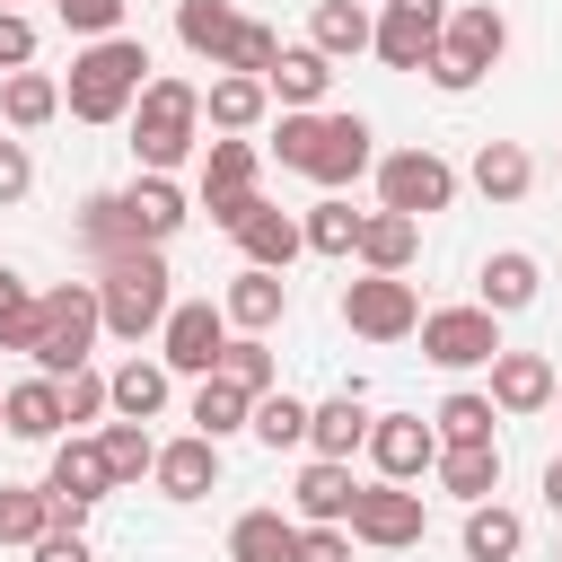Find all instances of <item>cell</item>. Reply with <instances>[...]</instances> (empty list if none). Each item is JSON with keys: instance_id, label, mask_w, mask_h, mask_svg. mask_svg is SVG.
<instances>
[{"instance_id": "cell-25", "label": "cell", "mask_w": 562, "mask_h": 562, "mask_svg": "<svg viewBox=\"0 0 562 562\" xmlns=\"http://www.w3.org/2000/svg\"><path fill=\"white\" fill-rule=\"evenodd\" d=\"M263 114H272V97H263V79H246V70H220V79L202 88V123H211L220 140H246Z\"/></svg>"}, {"instance_id": "cell-35", "label": "cell", "mask_w": 562, "mask_h": 562, "mask_svg": "<svg viewBox=\"0 0 562 562\" xmlns=\"http://www.w3.org/2000/svg\"><path fill=\"white\" fill-rule=\"evenodd\" d=\"M492 395L483 386H457V395H439V413H430V430H439V448H492Z\"/></svg>"}, {"instance_id": "cell-7", "label": "cell", "mask_w": 562, "mask_h": 562, "mask_svg": "<svg viewBox=\"0 0 562 562\" xmlns=\"http://www.w3.org/2000/svg\"><path fill=\"white\" fill-rule=\"evenodd\" d=\"M413 334H422V360L448 369V378H457V369H492V351H509L492 307H422Z\"/></svg>"}, {"instance_id": "cell-54", "label": "cell", "mask_w": 562, "mask_h": 562, "mask_svg": "<svg viewBox=\"0 0 562 562\" xmlns=\"http://www.w3.org/2000/svg\"><path fill=\"white\" fill-rule=\"evenodd\" d=\"M0 9H18V0H0Z\"/></svg>"}, {"instance_id": "cell-16", "label": "cell", "mask_w": 562, "mask_h": 562, "mask_svg": "<svg viewBox=\"0 0 562 562\" xmlns=\"http://www.w3.org/2000/svg\"><path fill=\"white\" fill-rule=\"evenodd\" d=\"M44 492H53V509H61L70 527H79V518H88V509H97V501L114 492V474H105V448L70 430V439L53 448V474H44Z\"/></svg>"}, {"instance_id": "cell-11", "label": "cell", "mask_w": 562, "mask_h": 562, "mask_svg": "<svg viewBox=\"0 0 562 562\" xmlns=\"http://www.w3.org/2000/svg\"><path fill=\"white\" fill-rule=\"evenodd\" d=\"M220 351H228V316H220V299H176L167 325H158V360H167V378H211Z\"/></svg>"}, {"instance_id": "cell-44", "label": "cell", "mask_w": 562, "mask_h": 562, "mask_svg": "<svg viewBox=\"0 0 562 562\" xmlns=\"http://www.w3.org/2000/svg\"><path fill=\"white\" fill-rule=\"evenodd\" d=\"M61 386V422H105V369H70Z\"/></svg>"}, {"instance_id": "cell-28", "label": "cell", "mask_w": 562, "mask_h": 562, "mask_svg": "<svg viewBox=\"0 0 562 562\" xmlns=\"http://www.w3.org/2000/svg\"><path fill=\"white\" fill-rule=\"evenodd\" d=\"M0 430H9V439H61V430H70V422H61V386H53V378L0 386Z\"/></svg>"}, {"instance_id": "cell-51", "label": "cell", "mask_w": 562, "mask_h": 562, "mask_svg": "<svg viewBox=\"0 0 562 562\" xmlns=\"http://www.w3.org/2000/svg\"><path fill=\"white\" fill-rule=\"evenodd\" d=\"M9 299H26V281H18V263H0V307H9Z\"/></svg>"}, {"instance_id": "cell-5", "label": "cell", "mask_w": 562, "mask_h": 562, "mask_svg": "<svg viewBox=\"0 0 562 562\" xmlns=\"http://www.w3.org/2000/svg\"><path fill=\"white\" fill-rule=\"evenodd\" d=\"M501 53H509V18H501L492 0H465V9H448L439 53H430L422 70H430V88H439V97H465L483 70H501Z\"/></svg>"}, {"instance_id": "cell-14", "label": "cell", "mask_w": 562, "mask_h": 562, "mask_svg": "<svg viewBox=\"0 0 562 562\" xmlns=\"http://www.w3.org/2000/svg\"><path fill=\"white\" fill-rule=\"evenodd\" d=\"M369 465H378V483H422L439 465V430L422 413H378L369 422Z\"/></svg>"}, {"instance_id": "cell-45", "label": "cell", "mask_w": 562, "mask_h": 562, "mask_svg": "<svg viewBox=\"0 0 562 562\" xmlns=\"http://www.w3.org/2000/svg\"><path fill=\"white\" fill-rule=\"evenodd\" d=\"M53 18L70 26V35H123V0H53Z\"/></svg>"}, {"instance_id": "cell-42", "label": "cell", "mask_w": 562, "mask_h": 562, "mask_svg": "<svg viewBox=\"0 0 562 562\" xmlns=\"http://www.w3.org/2000/svg\"><path fill=\"white\" fill-rule=\"evenodd\" d=\"M97 448H105V474H114V483H140V474L158 465L149 422H105V430H97Z\"/></svg>"}, {"instance_id": "cell-30", "label": "cell", "mask_w": 562, "mask_h": 562, "mask_svg": "<svg viewBox=\"0 0 562 562\" xmlns=\"http://www.w3.org/2000/svg\"><path fill=\"white\" fill-rule=\"evenodd\" d=\"M413 255H422V220H404V211L360 220V272H413Z\"/></svg>"}, {"instance_id": "cell-34", "label": "cell", "mask_w": 562, "mask_h": 562, "mask_svg": "<svg viewBox=\"0 0 562 562\" xmlns=\"http://www.w3.org/2000/svg\"><path fill=\"white\" fill-rule=\"evenodd\" d=\"M228 562H299V518L246 509V518L228 527Z\"/></svg>"}, {"instance_id": "cell-43", "label": "cell", "mask_w": 562, "mask_h": 562, "mask_svg": "<svg viewBox=\"0 0 562 562\" xmlns=\"http://www.w3.org/2000/svg\"><path fill=\"white\" fill-rule=\"evenodd\" d=\"M272 61H281V35H272V26H263V18H246V26H237V44H228V61H220V70H246V79H263V70H272Z\"/></svg>"}, {"instance_id": "cell-21", "label": "cell", "mask_w": 562, "mask_h": 562, "mask_svg": "<svg viewBox=\"0 0 562 562\" xmlns=\"http://www.w3.org/2000/svg\"><path fill=\"white\" fill-rule=\"evenodd\" d=\"M220 316H228V334H272V325L290 316V281L263 272V263H246V272L220 290Z\"/></svg>"}, {"instance_id": "cell-15", "label": "cell", "mask_w": 562, "mask_h": 562, "mask_svg": "<svg viewBox=\"0 0 562 562\" xmlns=\"http://www.w3.org/2000/svg\"><path fill=\"white\" fill-rule=\"evenodd\" d=\"M114 202H123L132 246H158V255H167V237L193 220V202H184V184H176V176H132V184H114Z\"/></svg>"}, {"instance_id": "cell-19", "label": "cell", "mask_w": 562, "mask_h": 562, "mask_svg": "<svg viewBox=\"0 0 562 562\" xmlns=\"http://www.w3.org/2000/svg\"><path fill=\"white\" fill-rule=\"evenodd\" d=\"M492 413H509V422H527V413H544L553 404V360L544 351H492Z\"/></svg>"}, {"instance_id": "cell-29", "label": "cell", "mask_w": 562, "mask_h": 562, "mask_svg": "<svg viewBox=\"0 0 562 562\" xmlns=\"http://www.w3.org/2000/svg\"><path fill=\"white\" fill-rule=\"evenodd\" d=\"M474 193H483V202H527V193H536L527 140H483V149H474Z\"/></svg>"}, {"instance_id": "cell-20", "label": "cell", "mask_w": 562, "mask_h": 562, "mask_svg": "<svg viewBox=\"0 0 562 562\" xmlns=\"http://www.w3.org/2000/svg\"><path fill=\"white\" fill-rule=\"evenodd\" d=\"M369 395L360 386H342V395H325V404H307V448L316 457H334V465H351L360 448H369Z\"/></svg>"}, {"instance_id": "cell-3", "label": "cell", "mask_w": 562, "mask_h": 562, "mask_svg": "<svg viewBox=\"0 0 562 562\" xmlns=\"http://www.w3.org/2000/svg\"><path fill=\"white\" fill-rule=\"evenodd\" d=\"M123 123H132L140 176H176V167L202 149V88L176 79V70H149V88H140V105H132Z\"/></svg>"}, {"instance_id": "cell-17", "label": "cell", "mask_w": 562, "mask_h": 562, "mask_svg": "<svg viewBox=\"0 0 562 562\" xmlns=\"http://www.w3.org/2000/svg\"><path fill=\"white\" fill-rule=\"evenodd\" d=\"M149 483H158L167 501H211V492H220V439H202V430H184V439H158V465H149Z\"/></svg>"}, {"instance_id": "cell-38", "label": "cell", "mask_w": 562, "mask_h": 562, "mask_svg": "<svg viewBox=\"0 0 562 562\" xmlns=\"http://www.w3.org/2000/svg\"><path fill=\"white\" fill-rule=\"evenodd\" d=\"M211 378H228L237 395H272L281 386V360H272V342L263 334H228V351H220V369Z\"/></svg>"}, {"instance_id": "cell-47", "label": "cell", "mask_w": 562, "mask_h": 562, "mask_svg": "<svg viewBox=\"0 0 562 562\" xmlns=\"http://www.w3.org/2000/svg\"><path fill=\"white\" fill-rule=\"evenodd\" d=\"M0 70H35V18L0 9Z\"/></svg>"}, {"instance_id": "cell-27", "label": "cell", "mask_w": 562, "mask_h": 562, "mask_svg": "<svg viewBox=\"0 0 562 562\" xmlns=\"http://www.w3.org/2000/svg\"><path fill=\"white\" fill-rule=\"evenodd\" d=\"M237 26H246V9L237 0H176V44L193 53V61H228V44H237Z\"/></svg>"}, {"instance_id": "cell-46", "label": "cell", "mask_w": 562, "mask_h": 562, "mask_svg": "<svg viewBox=\"0 0 562 562\" xmlns=\"http://www.w3.org/2000/svg\"><path fill=\"white\" fill-rule=\"evenodd\" d=\"M35 334H44V307H35V290H26V299L0 307V351H35Z\"/></svg>"}, {"instance_id": "cell-55", "label": "cell", "mask_w": 562, "mask_h": 562, "mask_svg": "<svg viewBox=\"0 0 562 562\" xmlns=\"http://www.w3.org/2000/svg\"><path fill=\"white\" fill-rule=\"evenodd\" d=\"M553 562H562V553H553Z\"/></svg>"}, {"instance_id": "cell-41", "label": "cell", "mask_w": 562, "mask_h": 562, "mask_svg": "<svg viewBox=\"0 0 562 562\" xmlns=\"http://www.w3.org/2000/svg\"><path fill=\"white\" fill-rule=\"evenodd\" d=\"M246 413H255V395H237L228 378H193V430H202V439L246 430Z\"/></svg>"}, {"instance_id": "cell-24", "label": "cell", "mask_w": 562, "mask_h": 562, "mask_svg": "<svg viewBox=\"0 0 562 562\" xmlns=\"http://www.w3.org/2000/svg\"><path fill=\"white\" fill-rule=\"evenodd\" d=\"M290 501H299V527H342V518H351V501H360V483H351V465L307 457V465H299V483H290Z\"/></svg>"}, {"instance_id": "cell-52", "label": "cell", "mask_w": 562, "mask_h": 562, "mask_svg": "<svg viewBox=\"0 0 562 562\" xmlns=\"http://www.w3.org/2000/svg\"><path fill=\"white\" fill-rule=\"evenodd\" d=\"M544 501H553V518H562V457L544 465Z\"/></svg>"}, {"instance_id": "cell-32", "label": "cell", "mask_w": 562, "mask_h": 562, "mask_svg": "<svg viewBox=\"0 0 562 562\" xmlns=\"http://www.w3.org/2000/svg\"><path fill=\"white\" fill-rule=\"evenodd\" d=\"M369 26H378V18H369L360 0H316V9H307V44H316L325 61H351V53H369Z\"/></svg>"}, {"instance_id": "cell-23", "label": "cell", "mask_w": 562, "mask_h": 562, "mask_svg": "<svg viewBox=\"0 0 562 562\" xmlns=\"http://www.w3.org/2000/svg\"><path fill=\"white\" fill-rule=\"evenodd\" d=\"M167 395H176L167 360H140V351H132L123 369H105V413H114V422H158Z\"/></svg>"}, {"instance_id": "cell-39", "label": "cell", "mask_w": 562, "mask_h": 562, "mask_svg": "<svg viewBox=\"0 0 562 562\" xmlns=\"http://www.w3.org/2000/svg\"><path fill=\"white\" fill-rule=\"evenodd\" d=\"M44 527H61L44 483H0V544H35Z\"/></svg>"}, {"instance_id": "cell-48", "label": "cell", "mask_w": 562, "mask_h": 562, "mask_svg": "<svg viewBox=\"0 0 562 562\" xmlns=\"http://www.w3.org/2000/svg\"><path fill=\"white\" fill-rule=\"evenodd\" d=\"M26 193H35V158H26V140L9 132V140H0V211L26 202Z\"/></svg>"}, {"instance_id": "cell-18", "label": "cell", "mask_w": 562, "mask_h": 562, "mask_svg": "<svg viewBox=\"0 0 562 562\" xmlns=\"http://www.w3.org/2000/svg\"><path fill=\"white\" fill-rule=\"evenodd\" d=\"M536 290H544V263H536L527 246H492V255H483V272H474V307H492V316L536 307Z\"/></svg>"}, {"instance_id": "cell-50", "label": "cell", "mask_w": 562, "mask_h": 562, "mask_svg": "<svg viewBox=\"0 0 562 562\" xmlns=\"http://www.w3.org/2000/svg\"><path fill=\"white\" fill-rule=\"evenodd\" d=\"M299 562H351V527H299Z\"/></svg>"}, {"instance_id": "cell-37", "label": "cell", "mask_w": 562, "mask_h": 562, "mask_svg": "<svg viewBox=\"0 0 562 562\" xmlns=\"http://www.w3.org/2000/svg\"><path fill=\"white\" fill-rule=\"evenodd\" d=\"M360 220H369V211H351L342 193H325V202L299 220V237H307V255H334V263H351V255H360Z\"/></svg>"}, {"instance_id": "cell-40", "label": "cell", "mask_w": 562, "mask_h": 562, "mask_svg": "<svg viewBox=\"0 0 562 562\" xmlns=\"http://www.w3.org/2000/svg\"><path fill=\"white\" fill-rule=\"evenodd\" d=\"M246 430L281 457V448H307V404L290 395V386H272V395H255V413H246Z\"/></svg>"}, {"instance_id": "cell-10", "label": "cell", "mask_w": 562, "mask_h": 562, "mask_svg": "<svg viewBox=\"0 0 562 562\" xmlns=\"http://www.w3.org/2000/svg\"><path fill=\"white\" fill-rule=\"evenodd\" d=\"M342 325L360 342H404L422 325V290L404 272H360V281H342Z\"/></svg>"}, {"instance_id": "cell-36", "label": "cell", "mask_w": 562, "mask_h": 562, "mask_svg": "<svg viewBox=\"0 0 562 562\" xmlns=\"http://www.w3.org/2000/svg\"><path fill=\"white\" fill-rule=\"evenodd\" d=\"M518 544H527V518L518 509H501V501H474L465 509V562H518Z\"/></svg>"}, {"instance_id": "cell-1", "label": "cell", "mask_w": 562, "mask_h": 562, "mask_svg": "<svg viewBox=\"0 0 562 562\" xmlns=\"http://www.w3.org/2000/svg\"><path fill=\"white\" fill-rule=\"evenodd\" d=\"M378 132L360 123V114H334V105H316V114H281V132H272V158L290 167V176H307V184H325V193H342V184H360L369 167H378V149H369Z\"/></svg>"}, {"instance_id": "cell-49", "label": "cell", "mask_w": 562, "mask_h": 562, "mask_svg": "<svg viewBox=\"0 0 562 562\" xmlns=\"http://www.w3.org/2000/svg\"><path fill=\"white\" fill-rule=\"evenodd\" d=\"M26 553H35V562H97V553H88V536H79L70 518H61V527H44V536H35Z\"/></svg>"}, {"instance_id": "cell-33", "label": "cell", "mask_w": 562, "mask_h": 562, "mask_svg": "<svg viewBox=\"0 0 562 562\" xmlns=\"http://www.w3.org/2000/svg\"><path fill=\"white\" fill-rule=\"evenodd\" d=\"M53 114H61V79H44V70H9V79H0V123H9L18 140L44 132Z\"/></svg>"}, {"instance_id": "cell-6", "label": "cell", "mask_w": 562, "mask_h": 562, "mask_svg": "<svg viewBox=\"0 0 562 562\" xmlns=\"http://www.w3.org/2000/svg\"><path fill=\"white\" fill-rule=\"evenodd\" d=\"M35 307H44V334H35V378H70V369H88V342L105 334V316H97V281H53V290H35Z\"/></svg>"}, {"instance_id": "cell-53", "label": "cell", "mask_w": 562, "mask_h": 562, "mask_svg": "<svg viewBox=\"0 0 562 562\" xmlns=\"http://www.w3.org/2000/svg\"><path fill=\"white\" fill-rule=\"evenodd\" d=\"M553 404H562V378H553Z\"/></svg>"}, {"instance_id": "cell-12", "label": "cell", "mask_w": 562, "mask_h": 562, "mask_svg": "<svg viewBox=\"0 0 562 562\" xmlns=\"http://www.w3.org/2000/svg\"><path fill=\"white\" fill-rule=\"evenodd\" d=\"M255 176H263V149H255V140H211V149H202V211H211V228H237V220L263 202Z\"/></svg>"}, {"instance_id": "cell-9", "label": "cell", "mask_w": 562, "mask_h": 562, "mask_svg": "<svg viewBox=\"0 0 562 562\" xmlns=\"http://www.w3.org/2000/svg\"><path fill=\"white\" fill-rule=\"evenodd\" d=\"M457 202V167L439 149H386L378 158V211H404V220H430Z\"/></svg>"}, {"instance_id": "cell-31", "label": "cell", "mask_w": 562, "mask_h": 562, "mask_svg": "<svg viewBox=\"0 0 562 562\" xmlns=\"http://www.w3.org/2000/svg\"><path fill=\"white\" fill-rule=\"evenodd\" d=\"M430 483H439L448 501H465V509H474V501H492V492H501V439H492V448H439Z\"/></svg>"}, {"instance_id": "cell-4", "label": "cell", "mask_w": 562, "mask_h": 562, "mask_svg": "<svg viewBox=\"0 0 562 562\" xmlns=\"http://www.w3.org/2000/svg\"><path fill=\"white\" fill-rule=\"evenodd\" d=\"M167 307H176V272H167V255H158V246L97 263V316H105V334H114V342L158 334V325H167Z\"/></svg>"}, {"instance_id": "cell-26", "label": "cell", "mask_w": 562, "mask_h": 562, "mask_svg": "<svg viewBox=\"0 0 562 562\" xmlns=\"http://www.w3.org/2000/svg\"><path fill=\"white\" fill-rule=\"evenodd\" d=\"M228 237H237V255H246V263H263V272H290V263L307 255L299 220H290V211H272V202H255V211H246Z\"/></svg>"}, {"instance_id": "cell-2", "label": "cell", "mask_w": 562, "mask_h": 562, "mask_svg": "<svg viewBox=\"0 0 562 562\" xmlns=\"http://www.w3.org/2000/svg\"><path fill=\"white\" fill-rule=\"evenodd\" d=\"M149 88V44L140 35H97L70 53V79H61V105L70 123H123Z\"/></svg>"}, {"instance_id": "cell-13", "label": "cell", "mask_w": 562, "mask_h": 562, "mask_svg": "<svg viewBox=\"0 0 562 562\" xmlns=\"http://www.w3.org/2000/svg\"><path fill=\"white\" fill-rule=\"evenodd\" d=\"M439 26H448V0H386L378 26H369V53L386 70H422L439 53Z\"/></svg>"}, {"instance_id": "cell-22", "label": "cell", "mask_w": 562, "mask_h": 562, "mask_svg": "<svg viewBox=\"0 0 562 562\" xmlns=\"http://www.w3.org/2000/svg\"><path fill=\"white\" fill-rule=\"evenodd\" d=\"M325 88H334V61L316 44H281V61L263 70V97H281V114H316Z\"/></svg>"}, {"instance_id": "cell-8", "label": "cell", "mask_w": 562, "mask_h": 562, "mask_svg": "<svg viewBox=\"0 0 562 562\" xmlns=\"http://www.w3.org/2000/svg\"><path fill=\"white\" fill-rule=\"evenodd\" d=\"M351 544H369V553H413L422 544V527H430V501L413 492V483H360V501H351Z\"/></svg>"}]
</instances>
